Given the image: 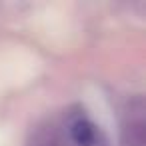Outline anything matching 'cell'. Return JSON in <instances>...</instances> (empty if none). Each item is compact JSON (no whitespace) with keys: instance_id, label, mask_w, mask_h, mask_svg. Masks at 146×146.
I'll return each instance as SVG.
<instances>
[{"instance_id":"1","label":"cell","mask_w":146,"mask_h":146,"mask_svg":"<svg viewBox=\"0 0 146 146\" xmlns=\"http://www.w3.org/2000/svg\"><path fill=\"white\" fill-rule=\"evenodd\" d=\"M120 146H146V118L140 98L130 102L120 128Z\"/></svg>"},{"instance_id":"2","label":"cell","mask_w":146,"mask_h":146,"mask_svg":"<svg viewBox=\"0 0 146 146\" xmlns=\"http://www.w3.org/2000/svg\"><path fill=\"white\" fill-rule=\"evenodd\" d=\"M68 136L76 146L98 144V128L84 112H76L74 116L68 118Z\"/></svg>"},{"instance_id":"3","label":"cell","mask_w":146,"mask_h":146,"mask_svg":"<svg viewBox=\"0 0 146 146\" xmlns=\"http://www.w3.org/2000/svg\"><path fill=\"white\" fill-rule=\"evenodd\" d=\"M26 146H62V138L54 124H40L30 132Z\"/></svg>"}]
</instances>
